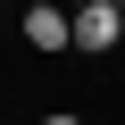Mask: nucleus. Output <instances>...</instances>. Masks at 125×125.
Returning <instances> with one entry per match:
<instances>
[{
  "label": "nucleus",
  "instance_id": "20e7f679",
  "mask_svg": "<svg viewBox=\"0 0 125 125\" xmlns=\"http://www.w3.org/2000/svg\"><path fill=\"white\" fill-rule=\"evenodd\" d=\"M58 9H92V0H58Z\"/></svg>",
  "mask_w": 125,
  "mask_h": 125
},
{
  "label": "nucleus",
  "instance_id": "7ed1b4c3",
  "mask_svg": "<svg viewBox=\"0 0 125 125\" xmlns=\"http://www.w3.org/2000/svg\"><path fill=\"white\" fill-rule=\"evenodd\" d=\"M42 125H83V117H67V108H50V117H42Z\"/></svg>",
  "mask_w": 125,
  "mask_h": 125
},
{
  "label": "nucleus",
  "instance_id": "39448f33",
  "mask_svg": "<svg viewBox=\"0 0 125 125\" xmlns=\"http://www.w3.org/2000/svg\"><path fill=\"white\" fill-rule=\"evenodd\" d=\"M117 50H125V25H117Z\"/></svg>",
  "mask_w": 125,
  "mask_h": 125
},
{
  "label": "nucleus",
  "instance_id": "f03ea898",
  "mask_svg": "<svg viewBox=\"0 0 125 125\" xmlns=\"http://www.w3.org/2000/svg\"><path fill=\"white\" fill-rule=\"evenodd\" d=\"M25 50H42V58H58L67 50V9H58V0H42V9H25Z\"/></svg>",
  "mask_w": 125,
  "mask_h": 125
},
{
  "label": "nucleus",
  "instance_id": "f257e3e1",
  "mask_svg": "<svg viewBox=\"0 0 125 125\" xmlns=\"http://www.w3.org/2000/svg\"><path fill=\"white\" fill-rule=\"evenodd\" d=\"M117 25H125V9H108V0H92V9H67V50L108 58V50H117Z\"/></svg>",
  "mask_w": 125,
  "mask_h": 125
},
{
  "label": "nucleus",
  "instance_id": "423d86ee",
  "mask_svg": "<svg viewBox=\"0 0 125 125\" xmlns=\"http://www.w3.org/2000/svg\"><path fill=\"white\" fill-rule=\"evenodd\" d=\"M108 9H125V0H108Z\"/></svg>",
  "mask_w": 125,
  "mask_h": 125
}]
</instances>
